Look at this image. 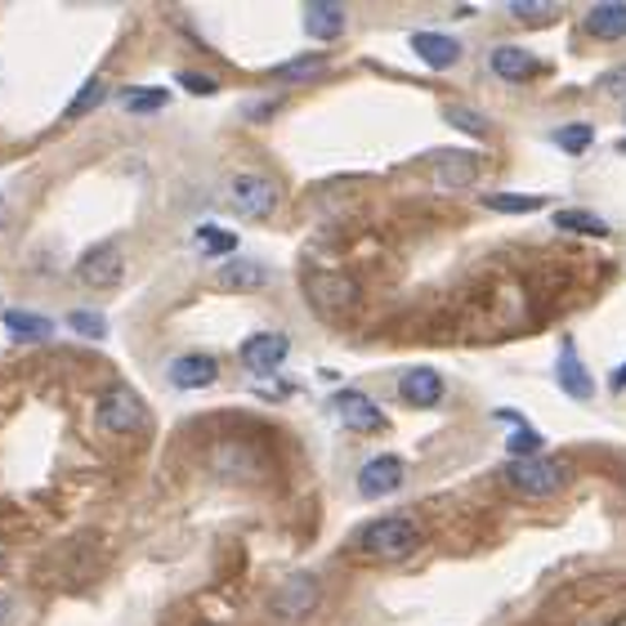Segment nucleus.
<instances>
[{
	"mask_svg": "<svg viewBox=\"0 0 626 626\" xmlns=\"http://www.w3.org/2000/svg\"><path fill=\"white\" fill-rule=\"evenodd\" d=\"M501 479H506V488H515L519 497L542 501V497H555L568 484V465L555 461V457H523V461H510L501 470Z\"/></svg>",
	"mask_w": 626,
	"mask_h": 626,
	"instance_id": "nucleus-1",
	"label": "nucleus"
},
{
	"mask_svg": "<svg viewBox=\"0 0 626 626\" xmlns=\"http://www.w3.org/2000/svg\"><path fill=\"white\" fill-rule=\"evenodd\" d=\"M358 546H363V555H371V559H408V555H416L421 533H416L412 519L385 515V519H376V523L363 528Z\"/></svg>",
	"mask_w": 626,
	"mask_h": 626,
	"instance_id": "nucleus-2",
	"label": "nucleus"
},
{
	"mask_svg": "<svg viewBox=\"0 0 626 626\" xmlns=\"http://www.w3.org/2000/svg\"><path fill=\"white\" fill-rule=\"evenodd\" d=\"M99 425L108 435H139V429H149V408L139 403V394L117 385V390H108L99 399Z\"/></svg>",
	"mask_w": 626,
	"mask_h": 626,
	"instance_id": "nucleus-3",
	"label": "nucleus"
},
{
	"mask_svg": "<svg viewBox=\"0 0 626 626\" xmlns=\"http://www.w3.org/2000/svg\"><path fill=\"white\" fill-rule=\"evenodd\" d=\"M269 609H273V617H282V622H300V617H309V613L318 609V577H309V572L286 577V582L273 591Z\"/></svg>",
	"mask_w": 626,
	"mask_h": 626,
	"instance_id": "nucleus-4",
	"label": "nucleus"
},
{
	"mask_svg": "<svg viewBox=\"0 0 626 626\" xmlns=\"http://www.w3.org/2000/svg\"><path fill=\"white\" fill-rule=\"evenodd\" d=\"M228 198H233V206L243 211V215L269 220V215L277 211V184H273L269 175H237V179L228 184Z\"/></svg>",
	"mask_w": 626,
	"mask_h": 626,
	"instance_id": "nucleus-5",
	"label": "nucleus"
},
{
	"mask_svg": "<svg viewBox=\"0 0 626 626\" xmlns=\"http://www.w3.org/2000/svg\"><path fill=\"white\" fill-rule=\"evenodd\" d=\"M305 296L318 314H345L358 300V282L345 277V273H314L305 282Z\"/></svg>",
	"mask_w": 626,
	"mask_h": 626,
	"instance_id": "nucleus-6",
	"label": "nucleus"
},
{
	"mask_svg": "<svg viewBox=\"0 0 626 626\" xmlns=\"http://www.w3.org/2000/svg\"><path fill=\"white\" fill-rule=\"evenodd\" d=\"M76 277L85 286H94V292H108V286H117L126 277V260H121V247L117 243H99V247H90L76 264Z\"/></svg>",
	"mask_w": 626,
	"mask_h": 626,
	"instance_id": "nucleus-7",
	"label": "nucleus"
},
{
	"mask_svg": "<svg viewBox=\"0 0 626 626\" xmlns=\"http://www.w3.org/2000/svg\"><path fill=\"white\" fill-rule=\"evenodd\" d=\"M403 484V461L399 457H371L363 470H358V493L363 497H390L394 488Z\"/></svg>",
	"mask_w": 626,
	"mask_h": 626,
	"instance_id": "nucleus-8",
	"label": "nucleus"
},
{
	"mask_svg": "<svg viewBox=\"0 0 626 626\" xmlns=\"http://www.w3.org/2000/svg\"><path fill=\"white\" fill-rule=\"evenodd\" d=\"M166 376H170L175 390H206V385L220 380V363L211 354H179Z\"/></svg>",
	"mask_w": 626,
	"mask_h": 626,
	"instance_id": "nucleus-9",
	"label": "nucleus"
},
{
	"mask_svg": "<svg viewBox=\"0 0 626 626\" xmlns=\"http://www.w3.org/2000/svg\"><path fill=\"white\" fill-rule=\"evenodd\" d=\"M335 416H341L350 429H358V435H376V429H385V412L358 390L335 394Z\"/></svg>",
	"mask_w": 626,
	"mask_h": 626,
	"instance_id": "nucleus-10",
	"label": "nucleus"
},
{
	"mask_svg": "<svg viewBox=\"0 0 626 626\" xmlns=\"http://www.w3.org/2000/svg\"><path fill=\"white\" fill-rule=\"evenodd\" d=\"M399 394H403V403H412V408H435V403L444 399V376H439L435 367H408V371L399 376Z\"/></svg>",
	"mask_w": 626,
	"mask_h": 626,
	"instance_id": "nucleus-11",
	"label": "nucleus"
},
{
	"mask_svg": "<svg viewBox=\"0 0 626 626\" xmlns=\"http://www.w3.org/2000/svg\"><path fill=\"white\" fill-rule=\"evenodd\" d=\"M286 354H292V341H286L282 331H260L243 345V363L251 371H273V367H282Z\"/></svg>",
	"mask_w": 626,
	"mask_h": 626,
	"instance_id": "nucleus-12",
	"label": "nucleus"
},
{
	"mask_svg": "<svg viewBox=\"0 0 626 626\" xmlns=\"http://www.w3.org/2000/svg\"><path fill=\"white\" fill-rule=\"evenodd\" d=\"M412 50L425 59V68H439V72L461 59V45L452 36H444V32H416L412 36Z\"/></svg>",
	"mask_w": 626,
	"mask_h": 626,
	"instance_id": "nucleus-13",
	"label": "nucleus"
},
{
	"mask_svg": "<svg viewBox=\"0 0 626 626\" xmlns=\"http://www.w3.org/2000/svg\"><path fill=\"white\" fill-rule=\"evenodd\" d=\"M555 380H559V390H564L568 399H577V403H587V399L595 394V380L587 376V367H582V358H577V354H572V345H564Z\"/></svg>",
	"mask_w": 626,
	"mask_h": 626,
	"instance_id": "nucleus-14",
	"label": "nucleus"
},
{
	"mask_svg": "<svg viewBox=\"0 0 626 626\" xmlns=\"http://www.w3.org/2000/svg\"><path fill=\"white\" fill-rule=\"evenodd\" d=\"M215 282L224 286V292H256V286L269 282V269L260 260H224Z\"/></svg>",
	"mask_w": 626,
	"mask_h": 626,
	"instance_id": "nucleus-15",
	"label": "nucleus"
},
{
	"mask_svg": "<svg viewBox=\"0 0 626 626\" xmlns=\"http://www.w3.org/2000/svg\"><path fill=\"white\" fill-rule=\"evenodd\" d=\"M587 32L600 40H617L626 36V0H604V5L587 10Z\"/></svg>",
	"mask_w": 626,
	"mask_h": 626,
	"instance_id": "nucleus-16",
	"label": "nucleus"
},
{
	"mask_svg": "<svg viewBox=\"0 0 626 626\" xmlns=\"http://www.w3.org/2000/svg\"><path fill=\"white\" fill-rule=\"evenodd\" d=\"M305 32L318 36V40H335L345 32V5H335V0H318V5L305 10Z\"/></svg>",
	"mask_w": 626,
	"mask_h": 626,
	"instance_id": "nucleus-17",
	"label": "nucleus"
},
{
	"mask_svg": "<svg viewBox=\"0 0 626 626\" xmlns=\"http://www.w3.org/2000/svg\"><path fill=\"white\" fill-rule=\"evenodd\" d=\"M474 175H479L474 153H439V162H435L439 188H465V184H474Z\"/></svg>",
	"mask_w": 626,
	"mask_h": 626,
	"instance_id": "nucleus-18",
	"label": "nucleus"
},
{
	"mask_svg": "<svg viewBox=\"0 0 626 626\" xmlns=\"http://www.w3.org/2000/svg\"><path fill=\"white\" fill-rule=\"evenodd\" d=\"M5 331L14 335V341H23V345H40V341H50V335H55V322L40 318V314H27V309H10L5 314Z\"/></svg>",
	"mask_w": 626,
	"mask_h": 626,
	"instance_id": "nucleus-19",
	"label": "nucleus"
},
{
	"mask_svg": "<svg viewBox=\"0 0 626 626\" xmlns=\"http://www.w3.org/2000/svg\"><path fill=\"white\" fill-rule=\"evenodd\" d=\"M488 63H493V72L501 76V81H523V76H533V55L528 50H519V45H497V50L488 55Z\"/></svg>",
	"mask_w": 626,
	"mask_h": 626,
	"instance_id": "nucleus-20",
	"label": "nucleus"
},
{
	"mask_svg": "<svg viewBox=\"0 0 626 626\" xmlns=\"http://www.w3.org/2000/svg\"><path fill=\"white\" fill-rule=\"evenodd\" d=\"M322 72H327V59H322V55H305V59L282 63L273 76H277L282 85H305V81H318Z\"/></svg>",
	"mask_w": 626,
	"mask_h": 626,
	"instance_id": "nucleus-21",
	"label": "nucleus"
},
{
	"mask_svg": "<svg viewBox=\"0 0 626 626\" xmlns=\"http://www.w3.org/2000/svg\"><path fill=\"white\" fill-rule=\"evenodd\" d=\"M555 224L564 233H591V237H609V224L591 211H555Z\"/></svg>",
	"mask_w": 626,
	"mask_h": 626,
	"instance_id": "nucleus-22",
	"label": "nucleus"
},
{
	"mask_svg": "<svg viewBox=\"0 0 626 626\" xmlns=\"http://www.w3.org/2000/svg\"><path fill=\"white\" fill-rule=\"evenodd\" d=\"M121 108L143 117V113H162L166 108V90H121Z\"/></svg>",
	"mask_w": 626,
	"mask_h": 626,
	"instance_id": "nucleus-23",
	"label": "nucleus"
},
{
	"mask_svg": "<svg viewBox=\"0 0 626 626\" xmlns=\"http://www.w3.org/2000/svg\"><path fill=\"white\" fill-rule=\"evenodd\" d=\"M68 327H72L76 335H85V341H104V335H108V318L94 314V309H72V314H68Z\"/></svg>",
	"mask_w": 626,
	"mask_h": 626,
	"instance_id": "nucleus-24",
	"label": "nucleus"
},
{
	"mask_svg": "<svg viewBox=\"0 0 626 626\" xmlns=\"http://www.w3.org/2000/svg\"><path fill=\"white\" fill-rule=\"evenodd\" d=\"M484 206H488V211L523 215V211H538V206H542V198H515V192H484Z\"/></svg>",
	"mask_w": 626,
	"mask_h": 626,
	"instance_id": "nucleus-25",
	"label": "nucleus"
},
{
	"mask_svg": "<svg viewBox=\"0 0 626 626\" xmlns=\"http://www.w3.org/2000/svg\"><path fill=\"white\" fill-rule=\"evenodd\" d=\"M104 94H108L104 76H94V81H85V90H81V94H76V99L68 104V117L76 121V117H85L90 108H99V99H104Z\"/></svg>",
	"mask_w": 626,
	"mask_h": 626,
	"instance_id": "nucleus-26",
	"label": "nucleus"
},
{
	"mask_svg": "<svg viewBox=\"0 0 626 626\" xmlns=\"http://www.w3.org/2000/svg\"><path fill=\"white\" fill-rule=\"evenodd\" d=\"M506 448H510V457H515V461H523V457H538V452H542V435H538L533 425H519L515 435L506 439Z\"/></svg>",
	"mask_w": 626,
	"mask_h": 626,
	"instance_id": "nucleus-27",
	"label": "nucleus"
},
{
	"mask_svg": "<svg viewBox=\"0 0 626 626\" xmlns=\"http://www.w3.org/2000/svg\"><path fill=\"white\" fill-rule=\"evenodd\" d=\"M591 139H595V134H591V126H559V130H555V143H559L564 153H572V157H577V153H587V149H591Z\"/></svg>",
	"mask_w": 626,
	"mask_h": 626,
	"instance_id": "nucleus-28",
	"label": "nucleus"
},
{
	"mask_svg": "<svg viewBox=\"0 0 626 626\" xmlns=\"http://www.w3.org/2000/svg\"><path fill=\"white\" fill-rule=\"evenodd\" d=\"M444 117H448L457 130H470L474 139H484V134H488V121H479V113H470V108H461V104H452Z\"/></svg>",
	"mask_w": 626,
	"mask_h": 626,
	"instance_id": "nucleus-29",
	"label": "nucleus"
},
{
	"mask_svg": "<svg viewBox=\"0 0 626 626\" xmlns=\"http://www.w3.org/2000/svg\"><path fill=\"white\" fill-rule=\"evenodd\" d=\"M198 243H202V251H211V256H228V251L237 247V237H233V233H220V228H198Z\"/></svg>",
	"mask_w": 626,
	"mask_h": 626,
	"instance_id": "nucleus-30",
	"label": "nucleus"
},
{
	"mask_svg": "<svg viewBox=\"0 0 626 626\" xmlns=\"http://www.w3.org/2000/svg\"><path fill=\"white\" fill-rule=\"evenodd\" d=\"M179 85H184L188 94H215V90H220V81L206 76V72H179Z\"/></svg>",
	"mask_w": 626,
	"mask_h": 626,
	"instance_id": "nucleus-31",
	"label": "nucleus"
},
{
	"mask_svg": "<svg viewBox=\"0 0 626 626\" xmlns=\"http://www.w3.org/2000/svg\"><path fill=\"white\" fill-rule=\"evenodd\" d=\"M510 14H515V19H523V23H528V19H551V14H555V5H551V0H538V5H528V0H515Z\"/></svg>",
	"mask_w": 626,
	"mask_h": 626,
	"instance_id": "nucleus-32",
	"label": "nucleus"
},
{
	"mask_svg": "<svg viewBox=\"0 0 626 626\" xmlns=\"http://www.w3.org/2000/svg\"><path fill=\"white\" fill-rule=\"evenodd\" d=\"M604 90H609V94H626V63L604 76Z\"/></svg>",
	"mask_w": 626,
	"mask_h": 626,
	"instance_id": "nucleus-33",
	"label": "nucleus"
},
{
	"mask_svg": "<svg viewBox=\"0 0 626 626\" xmlns=\"http://www.w3.org/2000/svg\"><path fill=\"white\" fill-rule=\"evenodd\" d=\"M613 390H626V363H622V371L613 376Z\"/></svg>",
	"mask_w": 626,
	"mask_h": 626,
	"instance_id": "nucleus-34",
	"label": "nucleus"
},
{
	"mask_svg": "<svg viewBox=\"0 0 626 626\" xmlns=\"http://www.w3.org/2000/svg\"><path fill=\"white\" fill-rule=\"evenodd\" d=\"M0 220H5V192H0Z\"/></svg>",
	"mask_w": 626,
	"mask_h": 626,
	"instance_id": "nucleus-35",
	"label": "nucleus"
}]
</instances>
